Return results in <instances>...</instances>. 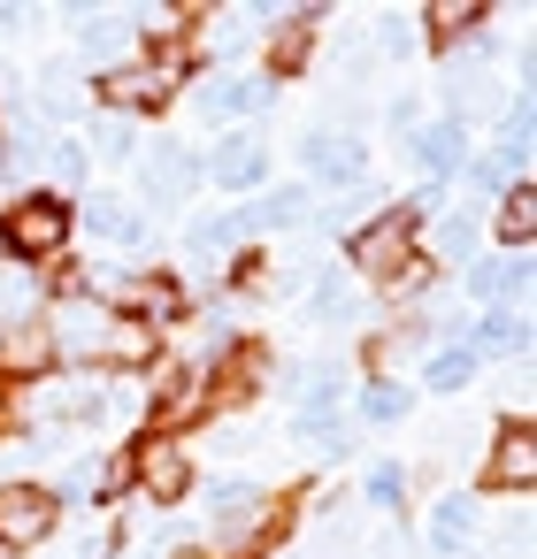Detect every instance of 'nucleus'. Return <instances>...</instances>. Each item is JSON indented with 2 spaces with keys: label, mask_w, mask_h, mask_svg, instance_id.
<instances>
[{
  "label": "nucleus",
  "mask_w": 537,
  "mask_h": 559,
  "mask_svg": "<svg viewBox=\"0 0 537 559\" xmlns=\"http://www.w3.org/2000/svg\"><path fill=\"white\" fill-rule=\"evenodd\" d=\"M269 528H277V498L261 483H215L208 490V544L223 559H246Z\"/></svg>",
  "instance_id": "obj_1"
},
{
  "label": "nucleus",
  "mask_w": 537,
  "mask_h": 559,
  "mask_svg": "<svg viewBox=\"0 0 537 559\" xmlns=\"http://www.w3.org/2000/svg\"><path fill=\"white\" fill-rule=\"evenodd\" d=\"M346 261H353V276H369V284H399L407 261H415V207H384L376 223H353Z\"/></svg>",
  "instance_id": "obj_2"
},
{
  "label": "nucleus",
  "mask_w": 537,
  "mask_h": 559,
  "mask_svg": "<svg viewBox=\"0 0 537 559\" xmlns=\"http://www.w3.org/2000/svg\"><path fill=\"white\" fill-rule=\"evenodd\" d=\"M70 238V207L55 192H32L9 207V223H0V253H24V261H55Z\"/></svg>",
  "instance_id": "obj_3"
},
{
  "label": "nucleus",
  "mask_w": 537,
  "mask_h": 559,
  "mask_svg": "<svg viewBox=\"0 0 537 559\" xmlns=\"http://www.w3.org/2000/svg\"><path fill=\"white\" fill-rule=\"evenodd\" d=\"M55 521H62V506L47 483H0V544L9 551H32L39 536H55Z\"/></svg>",
  "instance_id": "obj_4"
},
{
  "label": "nucleus",
  "mask_w": 537,
  "mask_h": 559,
  "mask_svg": "<svg viewBox=\"0 0 537 559\" xmlns=\"http://www.w3.org/2000/svg\"><path fill=\"white\" fill-rule=\"evenodd\" d=\"M483 490H537V437H529V421H506L499 437H491V452H483Z\"/></svg>",
  "instance_id": "obj_5"
},
{
  "label": "nucleus",
  "mask_w": 537,
  "mask_h": 559,
  "mask_svg": "<svg viewBox=\"0 0 537 559\" xmlns=\"http://www.w3.org/2000/svg\"><path fill=\"white\" fill-rule=\"evenodd\" d=\"M131 475H139V490H147L154 506H177V498L192 490V460H185L177 437H147V444L131 452Z\"/></svg>",
  "instance_id": "obj_6"
},
{
  "label": "nucleus",
  "mask_w": 537,
  "mask_h": 559,
  "mask_svg": "<svg viewBox=\"0 0 537 559\" xmlns=\"http://www.w3.org/2000/svg\"><path fill=\"white\" fill-rule=\"evenodd\" d=\"M300 169H307L315 185H361L369 146H361L353 131H307V139H300Z\"/></svg>",
  "instance_id": "obj_7"
},
{
  "label": "nucleus",
  "mask_w": 537,
  "mask_h": 559,
  "mask_svg": "<svg viewBox=\"0 0 537 559\" xmlns=\"http://www.w3.org/2000/svg\"><path fill=\"white\" fill-rule=\"evenodd\" d=\"M139 185H147V200H154V207H185V200H192V185H200V162H192L177 139H162V146H147V154H139Z\"/></svg>",
  "instance_id": "obj_8"
},
{
  "label": "nucleus",
  "mask_w": 537,
  "mask_h": 559,
  "mask_svg": "<svg viewBox=\"0 0 537 559\" xmlns=\"http://www.w3.org/2000/svg\"><path fill=\"white\" fill-rule=\"evenodd\" d=\"M55 368V322H0V376H47Z\"/></svg>",
  "instance_id": "obj_9"
},
{
  "label": "nucleus",
  "mask_w": 537,
  "mask_h": 559,
  "mask_svg": "<svg viewBox=\"0 0 537 559\" xmlns=\"http://www.w3.org/2000/svg\"><path fill=\"white\" fill-rule=\"evenodd\" d=\"M208 177H215L223 192H254V185L269 177V146H261L254 131H238V139H223V146L208 154Z\"/></svg>",
  "instance_id": "obj_10"
},
{
  "label": "nucleus",
  "mask_w": 537,
  "mask_h": 559,
  "mask_svg": "<svg viewBox=\"0 0 537 559\" xmlns=\"http://www.w3.org/2000/svg\"><path fill=\"white\" fill-rule=\"evenodd\" d=\"M116 314H131V322L154 330V322L177 314V284H170V276H124V284H116Z\"/></svg>",
  "instance_id": "obj_11"
},
{
  "label": "nucleus",
  "mask_w": 537,
  "mask_h": 559,
  "mask_svg": "<svg viewBox=\"0 0 537 559\" xmlns=\"http://www.w3.org/2000/svg\"><path fill=\"white\" fill-rule=\"evenodd\" d=\"M460 353H468V360H491V353H529V322H522V314H483V322H460Z\"/></svg>",
  "instance_id": "obj_12"
},
{
  "label": "nucleus",
  "mask_w": 537,
  "mask_h": 559,
  "mask_svg": "<svg viewBox=\"0 0 537 559\" xmlns=\"http://www.w3.org/2000/svg\"><path fill=\"white\" fill-rule=\"evenodd\" d=\"M407 154H415L422 177H453V169L468 162V131H460V123H430L422 139H407Z\"/></svg>",
  "instance_id": "obj_13"
},
{
  "label": "nucleus",
  "mask_w": 537,
  "mask_h": 559,
  "mask_svg": "<svg viewBox=\"0 0 537 559\" xmlns=\"http://www.w3.org/2000/svg\"><path fill=\"white\" fill-rule=\"evenodd\" d=\"M422 536H430V551H437V559H445V551H468V536H476V498H468V490L437 498V506H430V528H422Z\"/></svg>",
  "instance_id": "obj_14"
},
{
  "label": "nucleus",
  "mask_w": 537,
  "mask_h": 559,
  "mask_svg": "<svg viewBox=\"0 0 537 559\" xmlns=\"http://www.w3.org/2000/svg\"><path fill=\"white\" fill-rule=\"evenodd\" d=\"M200 108L215 116V123H231V116H254V108H269V78H215L208 93H200Z\"/></svg>",
  "instance_id": "obj_15"
},
{
  "label": "nucleus",
  "mask_w": 537,
  "mask_h": 559,
  "mask_svg": "<svg viewBox=\"0 0 537 559\" xmlns=\"http://www.w3.org/2000/svg\"><path fill=\"white\" fill-rule=\"evenodd\" d=\"M468 292H476V299H522V292H529V253L468 261Z\"/></svg>",
  "instance_id": "obj_16"
},
{
  "label": "nucleus",
  "mask_w": 537,
  "mask_h": 559,
  "mask_svg": "<svg viewBox=\"0 0 537 559\" xmlns=\"http://www.w3.org/2000/svg\"><path fill=\"white\" fill-rule=\"evenodd\" d=\"M101 100H108V108H162L170 85H162L147 62H131V70H108V78H101Z\"/></svg>",
  "instance_id": "obj_17"
},
{
  "label": "nucleus",
  "mask_w": 537,
  "mask_h": 559,
  "mask_svg": "<svg viewBox=\"0 0 537 559\" xmlns=\"http://www.w3.org/2000/svg\"><path fill=\"white\" fill-rule=\"evenodd\" d=\"M300 207H307V192H300V185H277V192H261L254 207H231V215H238V238H254V230L300 223Z\"/></svg>",
  "instance_id": "obj_18"
},
{
  "label": "nucleus",
  "mask_w": 537,
  "mask_h": 559,
  "mask_svg": "<svg viewBox=\"0 0 537 559\" xmlns=\"http://www.w3.org/2000/svg\"><path fill=\"white\" fill-rule=\"evenodd\" d=\"M491 223H499V238H506L514 253H529V238H537V192H529V185H506L499 207H491Z\"/></svg>",
  "instance_id": "obj_19"
},
{
  "label": "nucleus",
  "mask_w": 537,
  "mask_h": 559,
  "mask_svg": "<svg viewBox=\"0 0 537 559\" xmlns=\"http://www.w3.org/2000/svg\"><path fill=\"white\" fill-rule=\"evenodd\" d=\"M101 360H116V368H147V360H154V330H147V322H131V314H108Z\"/></svg>",
  "instance_id": "obj_20"
},
{
  "label": "nucleus",
  "mask_w": 537,
  "mask_h": 559,
  "mask_svg": "<svg viewBox=\"0 0 537 559\" xmlns=\"http://www.w3.org/2000/svg\"><path fill=\"white\" fill-rule=\"evenodd\" d=\"M124 39H131V24H124V16H108V9H78V47H85L93 62H116V55H124Z\"/></svg>",
  "instance_id": "obj_21"
},
{
  "label": "nucleus",
  "mask_w": 537,
  "mask_h": 559,
  "mask_svg": "<svg viewBox=\"0 0 537 559\" xmlns=\"http://www.w3.org/2000/svg\"><path fill=\"white\" fill-rule=\"evenodd\" d=\"M200 406H208V383H200V376L162 383V391H154V421H162V437H170V421H192Z\"/></svg>",
  "instance_id": "obj_22"
},
{
  "label": "nucleus",
  "mask_w": 537,
  "mask_h": 559,
  "mask_svg": "<svg viewBox=\"0 0 537 559\" xmlns=\"http://www.w3.org/2000/svg\"><path fill=\"white\" fill-rule=\"evenodd\" d=\"M407 406H415V391H407L399 376H376V383L361 391V421H376V429H392V421H407Z\"/></svg>",
  "instance_id": "obj_23"
},
{
  "label": "nucleus",
  "mask_w": 537,
  "mask_h": 559,
  "mask_svg": "<svg viewBox=\"0 0 537 559\" xmlns=\"http://www.w3.org/2000/svg\"><path fill=\"white\" fill-rule=\"evenodd\" d=\"M85 223H93L101 238H116V246H139V238H147V223H139V215H131V207H124L116 192H101V200L85 207Z\"/></svg>",
  "instance_id": "obj_24"
},
{
  "label": "nucleus",
  "mask_w": 537,
  "mask_h": 559,
  "mask_svg": "<svg viewBox=\"0 0 537 559\" xmlns=\"http://www.w3.org/2000/svg\"><path fill=\"white\" fill-rule=\"evenodd\" d=\"M292 429H300L315 452H346V421H338V406H300Z\"/></svg>",
  "instance_id": "obj_25"
},
{
  "label": "nucleus",
  "mask_w": 537,
  "mask_h": 559,
  "mask_svg": "<svg viewBox=\"0 0 537 559\" xmlns=\"http://www.w3.org/2000/svg\"><path fill=\"white\" fill-rule=\"evenodd\" d=\"M483 108H491V78H483V62H460V78H453V116H445V123L483 116Z\"/></svg>",
  "instance_id": "obj_26"
},
{
  "label": "nucleus",
  "mask_w": 537,
  "mask_h": 559,
  "mask_svg": "<svg viewBox=\"0 0 537 559\" xmlns=\"http://www.w3.org/2000/svg\"><path fill=\"white\" fill-rule=\"evenodd\" d=\"M468 376H476V360H468L460 345H453V353H430V360H422V383H430V391H468Z\"/></svg>",
  "instance_id": "obj_27"
},
{
  "label": "nucleus",
  "mask_w": 537,
  "mask_h": 559,
  "mask_svg": "<svg viewBox=\"0 0 537 559\" xmlns=\"http://www.w3.org/2000/svg\"><path fill=\"white\" fill-rule=\"evenodd\" d=\"M93 154H101V162H131V154H139V131H131L124 116H101V123H93Z\"/></svg>",
  "instance_id": "obj_28"
},
{
  "label": "nucleus",
  "mask_w": 537,
  "mask_h": 559,
  "mask_svg": "<svg viewBox=\"0 0 537 559\" xmlns=\"http://www.w3.org/2000/svg\"><path fill=\"white\" fill-rule=\"evenodd\" d=\"M361 498H369V506H399V498H407V467H399V460H376V467L361 475Z\"/></svg>",
  "instance_id": "obj_29"
},
{
  "label": "nucleus",
  "mask_w": 537,
  "mask_h": 559,
  "mask_svg": "<svg viewBox=\"0 0 537 559\" xmlns=\"http://www.w3.org/2000/svg\"><path fill=\"white\" fill-rule=\"evenodd\" d=\"M422 16H430V32H437V39H460V32H468L483 9H476V0H430Z\"/></svg>",
  "instance_id": "obj_30"
},
{
  "label": "nucleus",
  "mask_w": 537,
  "mask_h": 559,
  "mask_svg": "<svg viewBox=\"0 0 537 559\" xmlns=\"http://www.w3.org/2000/svg\"><path fill=\"white\" fill-rule=\"evenodd\" d=\"M238 246V215H208V223H192V253L208 261V253H231Z\"/></svg>",
  "instance_id": "obj_31"
},
{
  "label": "nucleus",
  "mask_w": 537,
  "mask_h": 559,
  "mask_svg": "<svg viewBox=\"0 0 537 559\" xmlns=\"http://www.w3.org/2000/svg\"><path fill=\"white\" fill-rule=\"evenodd\" d=\"M261 368H269L261 353H238V360L223 368V399H254V391H261Z\"/></svg>",
  "instance_id": "obj_32"
},
{
  "label": "nucleus",
  "mask_w": 537,
  "mask_h": 559,
  "mask_svg": "<svg viewBox=\"0 0 537 559\" xmlns=\"http://www.w3.org/2000/svg\"><path fill=\"white\" fill-rule=\"evenodd\" d=\"M39 162L55 169V185H78V177H85V154H78L70 139H47V146H39Z\"/></svg>",
  "instance_id": "obj_33"
},
{
  "label": "nucleus",
  "mask_w": 537,
  "mask_h": 559,
  "mask_svg": "<svg viewBox=\"0 0 537 559\" xmlns=\"http://www.w3.org/2000/svg\"><path fill=\"white\" fill-rule=\"evenodd\" d=\"M437 253H445V261H468V253H476V223H468V215H445V223H437Z\"/></svg>",
  "instance_id": "obj_34"
},
{
  "label": "nucleus",
  "mask_w": 537,
  "mask_h": 559,
  "mask_svg": "<svg viewBox=\"0 0 537 559\" xmlns=\"http://www.w3.org/2000/svg\"><path fill=\"white\" fill-rule=\"evenodd\" d=\"M468 192H476V207L499 200V192H506V169H499V162H468Z\"/></svg>",
  "instance_id": "obj_35"
},
{
  "label": "nucleus",
  "mask_w": 537,
  "mask_h": 559,
  "mask_svg": "<svg viewBox=\"0 0 537 559\" xmlns=\"http://www.w3.org/2000/svg\"><path fill=\"white\" fill-rule=\"evenodd\" d=\"M307 314L338 322V314H346V276H323V284H315V299H307Z\"/></svg>",
  "instance_id": "obj_36"
},
{
  "label": "nucleus",
  "mask_w": 537,
  "mask_h": 559,
  "mask_svg": "<svg viewBox=\"0 0 537 559\" xmlns=\"http://www.w3.org/2000/svg\"><path fill=\"white\" fill-rule=\"evenodd\" d=\"M415 47V24L407 16H384V55H407Z\"/></svg>",
  "instance_id": "obj_37"
},
{
  "label": "nucleus",
  "mask_w": 537,
  "mask_h": 559,
  "mask_svg": "<svg viewBox=\"0 0 537 559\" xmlns=\"http://www.w3.org/2000/svg\"><path fill=\"white\" fill-rule=\"evenodd\" d=\"M499 544H506V559H529V513H514V521H506V536H499Z\"/></svg>",
  "instance_id": "obj_38"
},
{
  "label": "nucleus",
  "mask_w": 537,
  "mask_h": 559,
  "mask_svg": "<svg viewBox=\"0 0 537 559\" xmlns=\"http://www.w3.org/2000/svg\"><path fill=\"white\" fill-rule=\"evenodd\" d=\"M32 24V9H0V32H24Z\"/></svg>",
  "instance_id": "obj_39"
},
{
  "label": "nucleus",
  "mask_w": 537,
  "mask_h": 559,
  "mask_svg": "<svg viewBox=\"0 0 537 559\" xmlns=\"http://www.w3.org/2000/svg\"><path fill=\"white\" fill-rule=\"evenodd\" d=\"M445 559H483V551H445Z\"/></svg>",
  "instance_id": "obj_40"
},
{
  "label": "nucleus",
  "mask_w": 537,
  "mask_h": 559,
  "mask_svg": "<svg viewBox=\"0 0 537 559\" xmlns=\"http://www.w3.org/2000/svg\"><path fill=\"white\" fill-rule=\"evenodd\" d=\"M0 406H9V383H0Z\"/></svg>",
  "instance_id": "obj_41"
},
{
  "label": "nucleus",
  "mask_w": 537,
  "mask_h": 559,
  "mask_svg": "<svg viewBox=\"0 0 537 559\" xmlns=\"http://www.w3.org/2000/svg\"><path fill=\"white\" fill-rule=\"evenodd\" d=\"M0 559H16V551H9V544H0Z\"/></svg>",
  "instance_id": "obj_42"
}]
</instances>
